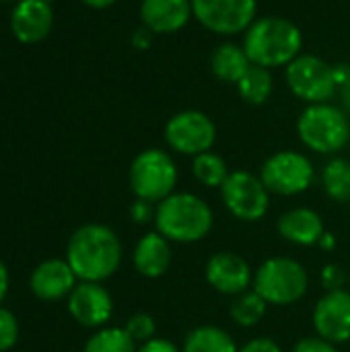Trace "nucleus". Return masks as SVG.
<instances>
[{
  "label": "nucleus",
  "mask_w": 350,
  "mask_h": 352,
  "mask_svg": "<svg viewBox=\"0 0 350 352\" xmlns=\"http://www.w3.org/2000/svg\"><path fill=\"white\" fill-rule=\"evenodd\" d=\"M192 173L204 188H221L225 184V179L229 177L225 159L212 151H206V153L194 157Z\"/></svg>",
  "instance_id": "obj_24"
},
{
  "label": "nucleus",
  "mask_w": 350,
  "mask_h": 352,
  "mask_svg": "<svg viewBox=\"0 0 350 352\" xmlns=\"http://www.w3.org/2000/svg\"><path fill=\"white\" fill-rule=\"evenodd\" d=\"M349 285V272L340 264H326L322 270V287L332 293V291H342Z\"/></svg>",
  "instance_id": "obj_28"
},
{
  "label": "nucleus",
  "mask_w": 350,
  "mask_h": 352,
  "mask_svg": "<svg viewBox=\"0 0 350 352\" xmlns=\"http://www.w3.org/2000/svg\"><path fill=\"white\" fill-rule=\"evenodd\" d=\"M175 184V161L161 148L142 151L130 165V188L140 200L159 204L161 200L173 194Z\"/></svg>",
  "instance_id": "obj_6"
},
{
  "label": "nucleus",
  "mask_w": 350,
  "mask_h": 352,
  "mask_svg": "<svg viewBox=\"0 0 350 352\" xmlns=\"http://www.w3.org/2000/svg\"><path fill=\"white\" fill-rule=\"evenodd\" d=\"M210 206L190 192L171 194L157 204L155 225L167 241L196 243L204 239L212 229Z\"/></svg>",
  "instance_id": "obj_3"
},
{
  "label": "nucleus",
  "mask_w": 350,
  "mask_h": 352,
  "mask_svg": "<svg viewBox=\"0 0 350 352\" xmlns=\"http://www.w3.org/2000/svg\"><path fill=\"white\" fill-rule=\"evenodd\" d=\"M87 6H91V8H107V6H111L116 0H83Z\"/></svg>",
  "instance_id": "obj_37"
},
{
  "label": "nucleus",
  "mask_w": 350,
  "mask_h": 352,
  "mask_svg": "<svg viewBox=\"0 0 350 352\" xmlns=\"http://www.w3.org/2000/svg\"><path fill=\"white\" fill-rule=\"evenodd\" d=\"M165 140L179 155H202L212 148L217 140L215 122L196 109H186L169 118L165 124Z\"/></svg>",
  "instance_id": "obj_10"
},
{
  "label": "nucleus",
  "mask_w": 350,
  "mask_h": 352,
  "mask_svg": "<svg viewBox=\"0 0 350 352\" xmlns=\"http://www.w3.org/2000/svg\"><path fill=\"white\" fill-rule=\"evenodd\" d=\"M54 23L52 6L45 0H21L10 14L12 35L23 43L41 41Z\"/></svg>",
  "instance_id": "obj_15"
},
{
  "label": "nucleus",
  "mask_w": 350,
  "mask_h": 352,
  "mask_svg": "<svg viewBox=\"0 0 350 352\" xmlns=\"http://www.w3.org/2000/svg\"><path fill=\"white\" fill-rule=\"evenodd\" d=\"M276 229L283 239L303 248L318 245L322 235L326 233L322 217L311 208H293L285 212L278 219Z\"/></svg>",
  "instance_id": "obj_18"
},
{
  "label": "nucleus",
  "mask_w": 350,
  "mask_h": 352,
  "mask_svg": "<svg viewBox=\"0 0 350 352\" xmlns=\"http://www.w3.org/2000/svg\"><path fill=\"white\" fill-rule=\"evenodd\" d=\"M349 204H350V202H349Z\"/></svg>",
  "instance_id": "obj_41"
},
{
  "label": "nucleus",
  "mask_w": 350,
  "mask_h": 352,
  "mask_svg": "<svg viewBox=\"0 0 350 352\" xmlns=\"http://www.w3.org/2000/svg\"><path fill=\"white\" fill-rule=\"evenodd\" d=\"M182 352H239V349L223 328L200 326L186 336Z\"/></svg>",
  "instance_id": "obj_21"
},
{
  "label": "nucleus",
  "mask_w": 350,
  "mask_h": 352,
  "mask_svg": "<svg viewBox=\"0 0 350 352\" xmlns=\"http://www.w3.org/2000/svg\"><path fill=\"white\" fill-rule=\"evenodd\" d=\"M322 186L334 202H350V161L332 159L322 171Z\"/></svg>",
  "instance_id": "obj_23"
},
{
  "label": "nucleus",
  "mask_w": 350,
  "mask_h": 352,
  "mask_svg": "<svg viewBox=\"0 0 350 352\" xmlns=\"http://www.w3.org/2000/svg\"><path fill=\"white\" fill-rule=\"evenodd\" d=\"M6 291H8V272H6L4 264L0 262V301L4 299Z\"/></svg>",
  "instance_id": "obj_36"
},
{
  "label": "nucleus",
  "mask_w": 350,
  "mask_h": 352,
  "mask_svg": "<svg viewBox=\"0 0 350 352\" xmlns=\"http://www.w3.org/2000/svg\"><path fill=\"white\" fill-rule=\"evenodd\" d=\"M297 134L314 153H340L350 142V120L347 111L336 105L316 103L305 107V111L299 116Z\"/></svg>",
  "instance_id": "obj_4"
},
{
  "label": "nucleus",
  "mask_w": 350,
  "mask_h": 352,
  "mask_svg": "<svg viewBox=\"0 0 350 352\" xmlns=\"http://www.w3.org/2000/svg\"><path fill=\"white\" fill-rule=\"evenodd\" d=\"M76 274L64 260H47L41 262L31 274V291L35 297L43 301H56L64 295H70Z\"/></svg>",
  "instance_id": "obj_17"
},
{
  "label": "nucleus",
  "mask_w": 350,
  "mask_h": 352,
  "mask_svg": "<svg viewBox=\"0 0 350 352\" xmlns=\"http://www.w3.org/2000/svg\"><path fill=\"white\" fill-rule=\"evenodd\" d=\"M66 262L83 283H101L120 268L122 243L105 225H83L68 241Z\"/></svg>",
  "instance_id": "obj_1"
},
{
  "label": "nucleus",
  "mask_w": 350,
  "mask_h": 352,
  "mask_svg": "<svg viewBox=\"0 0 350 352\" xmlns=\"http://www.w3.org/2000/svg\"><path fill=\"white\" fill-rule=\"evenodd\" d=\"M221 198L225 208L239 221L256 223L270 206V192L264 182L250 171H233L221 186Z\"/></svg>",
  "instance_id": "obj_9"
},
{
  "label": "nucleus",
  "mask_w": 350,
  "mask_h": 352,
  "mask_svg": "<svg viewBox=\"0 0 350 352\" xmlns=\"http://www.w3.org/2000/svg\"><path fill=\"white\" fill-rule=\"evenodd\" d=\"M303 35L295 23L283 16L256 19L243 39V50L252 64L262 68L289 66L301 52Z\"/></svg>",
  "instance_id": "obj_2"
},
{
  "label": "nucleus",
  "mask_w": 350,
  "mask_h": 352,
  "mask_svg": "<svg viewBox=\"0 0 350 352\" xmlns=\"http://www.w3.org/2000/svg\"><path fill=\"white\" fill-rule=\"evenodd\" d=\"M85 352H136V342L124 328H103L89 338Z\"/></svg>",
  "instance_id": "obj_26"
},
{
  "label": "nucleus",
  "mask_w": 350,
  "mask_h": 352,
  "mask_svg": "<svg viewBox=\"0 0 350 352\" xmlns=\"http://www.w3.org/2000/svg\"><path fill=\"white\" fill-rule=\"evenodd\" d=\"M194 16L192 0H142L140 19L153 33H175Z\"/></svg>",
  "instance_id": "obj_16"
},
{
  "label": "nucleus",
  "mask_w": 350,
  "mask_h": 352,
  "mask_svg": "<svg viewBox=\"0 0 350 352\" xmlns=\"http://www.w3.org/2000/svg\"><path fill=\"white\" fill-rule=\"evenodd\" d=\"M208 285L223 295H241L254 283V274L243 256L235 252H219L206 262Z\"/></svg>",
  "instance_id": "obj_13"
},
{
  "label": "nucleus",
  "mask_w": 350,
  "mask_h": 352,
  "mask_svg": "<svg viewBox=\"0 0 350 352\" xmlns=\"http://www.w3.org/2000/svg\"><path fill=\"white\" fill-rule=\"evenodd\" d=\"M17 338H19V324L14 316L6 309H0V352L14 346Z\"/></svg>",
  "instance_id": "obj_29"
},
{
  "label": "nucleus",
  "mask_w": 350,
  "mask_h": 352,
  "mask_svg": "<svg viewBox=\"0 0 350 352\" xmlns=\"http://www.w3.org/2000/svg\"><path fill=\"white\" fill-rule=\"evenodd\" d=\"M124 330L128 332V336H130L134 342L144 344V342H149V340L155 338L157 322H155V318L149 316V314H134V316L126 322V328H124Z\"/></svg>",
  "instance_id": "obj_27"
},
{
  "label": "nucleus",
  "mask_w": 350,
  "mask_h": 352,
  "mask_svg": "<svg viewBox=\"0 0 350 352\" xmlns=\"http://www.w3.org/2000/svg\"><path fill=\"white\" fill-rule=\"evenodd\" d=\"M155 212H157V208H153V202H146L140 198L130 206V217L138 225H146V223L155 221Z\"/></svg>",
  "instance_id": "obj_31"
},
{
  "label": "nucleus",
  "mask_w": 350,
  "mask_h": 352,
  "mask_svg": "<svg viewBox=\"0 0 350 352\" xmlns=\"http://www.w3.org/2000/svg\"><path fill=\"white\" fill-rule=\"evenodd\" d=\"M287 85L299 99L307 101L309 105H316L328 103L340 82L334 66H330L318 56L305 54L297 56L287 66Z\"/></svg>",
  "instance_id": "obj_7"
},
{
  "label": "nucleus",
  "mask_w": 350,
  "mask_h": 352,
  "mask_svg": "<svg viewBox=\"0 0 350 352\" xmlns=\"http://www.w3.org/2000/svg\"><path fill=\"white\" fill-rule=\"evenodd\" d=\"M266 307H268V303L256 291H245V293L237 295V299L233 301L229 314H231V318H233V322L237 326L254 328L266 316Z\"/></svg>",
  "instance_id": "obj_25"
},
{
  "label": "nucleus",
  "mask_w": 350,
  "mask_h": 352,
  "mask_svg": "<svg viewBox=\"0 0 350 352\" xmlns=\"http://www.w3.org/2000/svg\"><path fill=\"white\" fill-rule=\"evenodd\" d=\"M256 0H192V12L198 23L219 35L248 31L256 21Z\"/></svg>",
  "instance_id": "obj_11"
},
{
  "label": "nucleus",
  "mask_w": 350,
  "mask_h": 352,
  "mask_svg": "<svg viewBox=\"0 0 350 352\" xmlns=\"http://www.w3.org/2000/svg\"><path fill=\"white\" fill-rule=\"evenodd\" d=\"M318 245H320L324 252H330V250H334V248H336V237H334L332 233H324Z\"/></svg>",
  "instance_id": "obj_35"
},
{
  "label": "nucleus",
  "mask_w": 350,
  "mask_h": 352,
  "mask_svg": "<svg viewBox=\"0 0 350 352\" xmlns=\"http://www.w3.org/2000/svg\"><path fill=\"white\" fill-rule=\"evenodd\" d=\"M45 2H52V0H45Z\"/></svg>",
  "instance_id": "obj_40"
},
{
  "label": "nucleus",
  "mask_w": 350,
  "mask_h": 352,
  "mask_svg": "<svg viewBox=\"0 0 350 352\" xmlns=\"http://www.w3.org/2000/svg\"><path fill=\"white\" fill-rule=\"evenodd\" d=\"M314 328L318 336L332 344L350 340V291L326 293L314 309Z\"/></svg>",
  "instance_id": "obj_12"
},
{
  "label": "nucleus",
  "mask_w": 350,
  "mask_h": 352,
  "mask_svg": "<svg viewBox=\"0 0 350 352\" xmlns=\"http://www.w3.org/2000/svg\"><path fill=\"white\" fill-rule=\"evenodd\" d=\"M68 311L80 326L99 328L109 322L113 301L99 283H80L68 297Z\"/></svg>",
  "instance_id": "obj_14"
},
{
  "label": "nucleus",
  "mask_w": 350,
  "mask_h": 352,
  "mask_svg": "<svg viewBox=\"0 0 350 352\" xmlns=\"http://www.w3.org/2000/svg\"><path fill=\"white\" fill-rule=\"evenodd\" d=\"M136 352H182L171 340L165 338H153L149 342H144Z\"/></svg>",
  "instance_id": "obj_33"
},
{
  "label": "nucleus",
  "mask_w": 350,
  "mask_h": 352,
  "mask_svg": "<svg viewBox=\"0 0 350 352\" xmlns=\"http://www.w3.org/2000/svg\"><path fill=\"white\" fill-rule=\"evenodd\" d=\"M316 177L311 161L297 151H281L266 159L260 171L270 194L278 196H297L311 188Z\"/></svg>",
  "instance_id": "obj_8"
},
{
  "label": "nucleus",
  "mask_w": 350,
  "mask_h": 352,
  "mask_svg": "<svg viewBox=\"0 0 350 352\" xmlns=\"http://www.w3.org/2000/svg\"><path fill=\"white\" fill-rule=\"evenodd\" d=\"M349 287H350V272H349Z\"/></svg>",
  "instance_id": "obj_38"
},
{
  "label": "nucleus",
  "mask_w": 350,
  "mask_h": 352,
  "mask_svg": "<svg viewBox=\"0 0 350 352\" xmlns=\"http://www.w3.org/2000/svg\"><path fill=\"white\" fill-rule=\"evenodd\" d=\"M134 268L146 278L163 276L171 266V245L161 233H146L134 248Z\"/></svg>",
  "instance_id": "obj_19"
},
{
  "label": "nucleus",
  "mask_w": 350,
  "mask_h": 352,
  "mask_svg": "<svg viewBox=\"0 0 350 352\" xmlns=\"http://www.w3.org/2000/svg\"><path fill=\"white\" fill-rule=\"evenodd\" d=\"M293 352H338V349L322 336H307L293 346Z\"/></svg>",
  "instance_id": "obj_30"
},
{
  "label": "nucleus",
  "mask_w": 350,
  "mask_h": 352,
  "mask_svg": "<svg viewBox=\"0 0 350 352\" xmlns=\"http://www.w3.org/2000/svg\"><path fill=\"white\" fill-rule=\"evenodd\" d=\"M272 87H274V80H272L270 70L256 66V64H252L250 70L237 82V91H239L241 99L248 101L250 105L266 103L268 97L272 95Z\"/></svg>",
  "instance_id": "obj_22"
},
{
  "label": "nucleus",
  "mask_w": 350,
  "mask_h": 352,
  "mask_svg": "<svg viewBox=\"0 0 350 352\" xmlns=\"http://www.w3.org/2000/svg\"><path fill=\"white\" fill-rule=\"evenodd\" d=\"M239 352H283L281 346L272 340V338H254L250 340L243 349H239Z\"/></svg>",
  "instance_id": "obj_32"
},
{
  "label": "nucleus",
  "mask_w": 350,
  "mask_h": 352,
  "mask_svg": "<svg viewBox=\"0 0 350 352\" xmlns=\"http://www.w3.org/2000/svg\"><path fill=\"white\" fill-rule=\"evenodd\" d=\"M254 291L268 305H293L309 289V274L293 258H270L254 274Z\"/></svg>",
  "instance_id": "obj_5"
},
{
  "label": "nucleus",
  "mask_w": 350,
  "mask_h": 352,
  "mask_svg": "<svg viewBox=\"0 0 350 352\" xmlns=\"http://www.w3.org/2000/svg\"><path fill=\"white\" fill-rule=\"evenodd\" d=\"M4 2H8V0H4ZM17 2H21V0H17Z\"/></svg>",
  "instance_id": "obj_39"
},
{
  "label": "nucleus",
  "mask_w": 350,
  "mask_h": 352,
  "mask_svg": "<svg viewBox=\"0 0 350 352\" xmlns=\"http://www.w3.org/2000/svg\"><path fill=\"white\" fill-rule=\"evenodd\" d=\"M250 66H252V62H250L245 50L235 43H223L210 56V68H212L215 76L225 82L237 85L241 80V76L250 70Z\"/></svg>",
  "instance_id": "obj_20"
},
{
  "label": "nucleus",
  "mask_w": 350,
  "mask_h": 352,
  "mask_svg": "<svg viewBox=\"0 0 350 352\" xmlns=\"http://www.w3.org/2000/svg\"><path fill=\"white\" fill-rule=\"evenodd\" d=\"M340 97H342V107H344V111L350 113V68L347 70L344 80L340 82Z\"/></svg>",
  "instance_id": "obj_34"
}]
</instances>
